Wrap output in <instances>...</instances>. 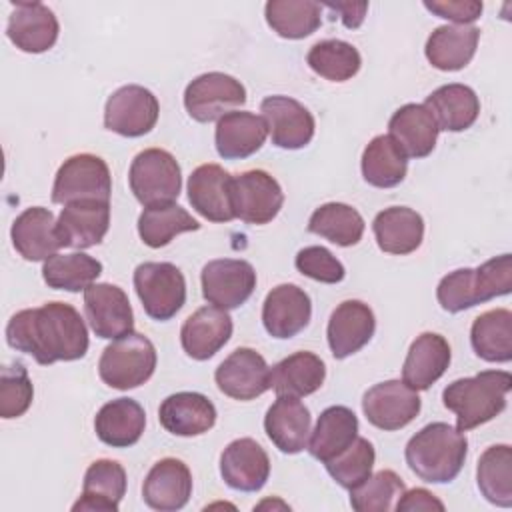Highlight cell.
<instances>
[{
  "label": "cell",
  "mask_w": 512,
  "mask_h": 512,
  "mask_svg": "<svg viewBox=\"0 0 512 512\" xmlns=\"http://www.w3.org/2000/svg\"><path fill=\"white\" fill-rule=\"evenodd\" d=\"M6 342L48 366L80 360L88 352V330L72 304L54 300L16 312L6 324Z\"/></svg>",
  "instance_id": "obj_1"
},
{
  "label": "cell",
  "mask_w": 512,
  "mask_h": 512,
  "mask_svg": "<svg viewBox=\"0 0 512 512\" xmlns=\"http://www.w3.org/2000/svg\"><path fill=\"white\" fill-rule=\"evenodd\" d=\"M466 454L468 440L464 432L446 422L426 424L404 448L408 468L430 484L452 482L460 474Z\"/></svg>",
  "instance_id": "obj_2"
},
{
  "label": "cell",
  "mask_w": 512,
  "mask_h": 512,
  "mask_svg": "<svg viewBox=\"0 0 512 512\" xmlns=\"http://www.w3.org/2000/svg\"><path fill=\"white\" fill-rule=\"evenodd\" d=\"M510 388V372L482 370L474 376L450 382L442 390V402L456 414V428L460 432H468L504 412Z\"/></svg>",
  "instance_id": "obj_3"
},
{
  "label": "cell",
  "mask_w": 512,
  "mask_h": 512,
  "mask_svg": "<svg viewBox=\"0 0 512 512\" xmlns=\"http://www.w3.org/2000/svg\"><path fill=\"white\" fill-rule=\"evenodd\" d=\"M512 290V256L500 254L478 268H458L448 272L436 288L438 304L446 312H462Z\"/></svg>",
  "instance_id": "obj_4"
},
{
  "label": "cell",
  "mask_w": 512,
  "mask_h": 512,
  "mask_svg": "<svg viewBox=\"0 0 512 512\" xmlns=\"http://www.w3.org/2000/svg\"><path fill=\"white\" fill-rule=\"evenodd\" d=\"M156 348L148 336L128 332L102 350L98 360L100 380L116 390L142 386L156 370Z\"/></svg>",
  "instance_id": "obj_5"
},
{
  "label": "cell",
  "mask_w": 512,
  "mask_h": 512,
  "mask_svg": "<svg viewBox=\"0 0 512 512\" xmlns=\"http://www.w3.org/2000/svg\"><path fill=\"white\" fill-rule=\"evenodd\" d=\"M128 184L136 200L146 208L174 204L182 188L180 164L168 150L146 148L134 156Z\"/></svg>",
  "instance_id": "obj_6"
},
{
  "label": "cell",
  "mask_w": 512,
  "mask_h": 512,
  "mask_svg": "<svg viewBox=\"0 0 512 512\" xmlns=\"http://www.w3.org/2000/svg\"><path fill=\"white\" fill-rule=\"evenodd\" d=\"M134 290L144 312L158 322L174 318L186 302V280L172 262H142L134 270Z\"/></svg>",
  "instance_id": "obj_7"
},
{
  "label": "cell",
  "mask_w": 512,
  "mask_h": 512,
  "mask_svg": "<svg viewBox=\"0 0 512 512\" xmlns=\"http://www.w3.org/2000/svg\"><path fill=\"white\" fill-rule=\"evenodd\" d=\"M112 176L108 164L96 154H74L62 162L52 184V202L70 204L80 200L110 202Z\"/></svg>",
  "instance_id": "obj_8"
},
{
  "label": "cell",
  "mask_w": 512,
  "mask_h": 512,
  "mask_svg": "<svg viewBox=\"0 0 512 512\" xmlns=\"http://www.w3.org/2000/svg\"><path fill=\"white\" fill-rule=\"evenodd\" d=\"M244 102V84L224 72L200 74L184 90V108L196 122L220 120Z\"/></svg>",
  "instance_id": "obj_9"
},
{
  "label": "cell",
  "mask_w": 512,
  "mask_h": 512,
  "mask_svg": "<svg viewBox=\"0 0 512 512\" xmlns=\"http://www.w3.org/2000/svg\"><path fill=\"white\" fill-rule=\"evenodd\" d=\"M160 114L158 98L140 84H126L114 90L104 106V128L126 138L148 134Z\"/></svg>",
  "instance_id": "obj_10"
},
{
  "label": "cell",
  "mask_w": 512,
  "mask_h": 512,
  "mask_svg": "<svg viewBox=\"0 0 512 512\" xmlns=\"http://www.w3.org/2000/svg\"><path fill=\"white\" fill-rule=\"evenodd\" d=\"M284 204V192L266 170H246L232 176V210L246 224L272 222Z\"/></svg>",
  "instance_id": "obj_11"
},
{
  "label": "cell",
  "mask_w": 512,
  "mask_h": 512,
  "mask_svg": "<svg viewBox=\"0 0 512 512\" xmlns=\"http://www.w3.org/2000/svg\"><path fill=\"white\" fill-rule=\"evenodd\" d=\"M422 408V400L414 388L402 380H386L368 388L362 396V412L366 420L386 432L408 426Z\"/></svg>",
  "instance_id": "obj_12"
},
{
  "label": "cell",
  "mask_w": 512,
  "mask_h": 512,
  "mask_svg": "<svg viewBox=\"0 0 512 512\" xmlns=\"http://www.w3.org/2000/svg\"><path fill=\"white\" fill-rule=\"evenodd\" d=\"M202 296L222 310L240 308L256 288L254 266L246 260H210L200 274Z\"/></svg>",
  "instance_id": "obj_13"
},
{
  "label": "cell",
  "mask_w": 512,
  "mask_h": 512,
  "mask_svg": "<svg viewBox=\"0 0 512 512\" xmlns=\"http://www.w3.org/2000/svg\"><path fill=\"white\" fill-rule=\"evenodd\" d=\"M84 314L98 338L116 340L134 330V312L128 294L116 284H90L84 290Z\"/></svg>",
  "instance_id": "obj_14"
},
{
  "label": "cell",
  "mask_w": 512,
  "mask_h": 512,
  "mask_svg": "<svg viewBox=\"0 0 512 512\" xmlns=\"http://www.w3.org/2000/svg\"><path fill=\"white\" fill-rule=\"evenodd\" d=\"M214 380L222 394L248 402L270 390V366L262 354L244 346L220 362Z\"/></svg>",
  "instance_id": "obj_15"
},
{
  "label": "cell",
  "mask_w": 512,
  "mask_h": 512,
  "mask_svg": "<svg viewBox=\"0 0 512 512\" xmlns=\"http://www.w3.org/2000/svg\"><path fill=\"white\" fill-rule=\"evenodd\" d=\"M272 144L284 150H300L314 138L316 122L312 112L290 96H268L260 102Z\"/></svg>",
  "instance_id": "obj_16"
},
{
  "label": "cell",
  "mask_w": 512,
  "mask_h": 512,
  "mask_svg": "<svg viewBox=\"0 0 512 512\" xmlns=\"http://www.w3.org/2000/svg\"><path fill=\"white\" fill-rule=\"evenodd\" d=\"M12 14L8 16L6 36L10 42L28 54H40L50 50L60 32L58 18L42 2H16L12 0Z\"/></svg>",
  "instance_id": "obj_17"
},
{
  "label": "cell",
  "mask_w": 512,
  "mask_h": 512,
  "mask_svg": "<svg viewBox=\"0 0 512 512\" xmlns=\"http://www.w3.org/2000/svg\"><path fill=\"white\" fill-rule=\"evenodd\" d=\"M110 226V202L80 200L64 204L58 220L56 234L62 248L84 250L104 240Z\"/></svg>",
  "instance_id": "obj_18"
},
{
  "label": "cell",
  "mask_w": 512,
  "mask_h": 512,
  "mask_svg": "<svg viewBox=\"0 0 512 512\" xmlns=\"http://www.w3.org/2000/svg\"><path fill=\"white\" fill-rule=\"evenodd\" d=\"M376 330L372 308L362 300L340 302L328 320L326 336L330 352L336 360H344L364 348Z\"/></svg>",
  "instance_id": "obj_19"
},
{
  "label": "cell",
  "mask_w": 512,
  "mask_h": 512,
  "mask_svg": "<svg viewBox=\"0 0 512 512\" xmlns=\"http://www.w3.org/2000/svg\"><path fill=\"white\" fill-rule=\"evenodd\" d=\"M312 318L310 296L296 284H278L262 304V324L272 338L286 340L302 332Z\"/></svg>",
  "instance_id": "obj_20"
},
{
  "label": "cell",
  "mask_w": 512,
  "mask_h": 512,
  "mask_svg": "<svg viewBox=\"0 0 512 512\" xmlns=\"http://www.w3.org/2000/svg\"><path fill=\"white\" fill-rule=\"evenodd\" d=\"M220 476L238 492H258L270 476V458L254 438L232 440L220 454Z\"/></svg>",
  "instance_id": "obj_21"
},
{
  "label": "cell",
  "mask_w": 512,
  "mask_h": 512,
  "mask_svg": "<svg viewBox=\"0 0 512 512\" xmlns=\"http://www.w3.org/2000/svg\"><path fill=\"white\" fill-rule=\"evenodd\" d=\"M188 202L210 222L234 220L232 176L218 164H200L188 178Z\"/></svg>",
  "instance_id": "obj_22"
},
{
  "label": "cell",
  "mask_w": 512,
  "mask_h": 512,
  "mask_svg": "<svg viewBox=\"0 0 512 512\" xmlns=\"http://www.w3.org/2000/svg\"><path fill=\"white\" fill-rule=\"evenodd\" d=\"M192 496V472L178 458L158 460L144 478L142 500L152 510L176 512Z\"/></svg>",
  "instance_id": "obj_23"
},
{
  "label": "cell",
  "mask_w": 512,
  "mask_h": 512,
  "mask_svg": "<svg viewBox=\"0 0 512 512\" xmlns=\"http://www.w3.org/2000/svg\"><path fill=\"white\" fill-rule=\"evenodd\" d=\"M16 252L28 262L48 260L62 248L56 234V218L44 206H30L16 216L10 228Z\"/></svg>",
  "instance_id": "obj_24"
},
{
  "label": "cell",
  "mask_w": 512,
  "mask_h": 512,
  "mask_svg": "<svg viewBox=\"0 0 512 512\" xmlns=\"http://www.w3.org/2000/svg\"><path fill=\"white\" fill-rule=\"evenodd\" d=\"M232 318L218 306H202L180 328V344L192 360L212 358L232 336Z\"/></svg>",
  "instance_id": "obj_25"
},
{
  "label": "cell",
  "mask_w": 512,
  "mask_h": 512,
  "mask_svg": "<svg viewBox=\"0 0 512 512\" xmlns=\"http://www.w3.org/2000/svg\"><path fill=\"white\" fill-rule=\"evenodd\" d=\"M450 360L448 340L436 332H422L408 348L402 364V382L416 392L428 390L448 370Z\"/></svg>",
  "instance_id": "obj_26"
},
{
  "label": "cell",
  "mask_w": 512,
  "mask_h": 512,
  "mask_svg": "<svg viewBox=\"0 0 512 512\" xmlns=\"http://www.w3.org/2000/svg\"><path fill=\"white\" fill-rule=\"evenodd\" d=\"M216 406L200 392H176L162 400L158 420L174 436H200L216 424Z\"/></svg>",
  "instance_id": "obj_27"
},
{
  "label": "cell",
  "mask_w": 512,
  "mask_h": 512,
  "mask_svg": "<svg viewBox=\"0 0 512 512\" xmlns=\"http://www.w3.org/2000/svg\"><path fill=\"white\" fill-rule=\"evenodd\" d=\"M126 494V470L120 462L100 458L94 460L82 482V494L74 502L72 510L90 512H116Z\"/></svg>",
  "instance_id": "obj_28"
},
{
  "label": "cell",
  "mask_w": 512,
  "mask_h": 512,
  "mask_svg": "<svg viewBox=\"0 0 512 512\" xmlns=\"http://www.w3.org/2000/svg\"><path fill=\"white\" fill-rule=\"evenodd\" d=\"M270 442L284 454H298L308 446L310 410L292 396H278L264 416Z\"/></svg>",
  "instance_id": "obj_29"
},
{
  "label": "cell",
  "mask_w": 512,
  "mask_h": 512,
  "mask_svg": "<svg viewBox=\"0 0 512 512\" xmlns=\"http://www.w3.org/2000/svg\"><path fill=\"white\" fill-rule=\"evenodd\" d=\"M266 120L254 112H228L216 122V152L224 160H242L256 154L266 142Z\"/></svg>",
  "instance_id": "obj_30"
},
{
  "label": "cell",
  "mask_w": 512,
  "mask_h": 512,
  "mask_svg": "<svg viewBox=\"0 0 512 512\" xmlns=\"http://www.w3.org/2000/svg\"><path fill=\"white\" fill-rule=\"evenodd\" d=\"M480 40V28L472 24H444L432 30L424 54L442 72H456L470 64Z\"/></svg>",
  "instance_id": "obj_31"
},
{
  "label": "cell",
  "mask_w": 512,
  "mask_h": 512,
  "mask_svg": "<svg viewBox=\"0 0 512 512\" xmlns=\"http://www.w3.org/2000/svg\"><path fill=\"white\" fill-rule=\"evenodd\" d=\"M372 232L382 252L404 256L420 248L424 218L408 206H390L374 216Z\"/></svg>",
  "instance_id": "obj_32"
},
{
  "label": "cell",
  "mask_w": 512,
  "mask_h": 512,
  "mask_svg": "<svg viewBox=\"0 0 512 512\" xmlns=\"http://www.w3.org/2000/svg\"><path fill=\"white\" fill-rule=\"evenodd\" d=\"M438 124L424 104H404L388 120V136L408 158H426L438 138Z\"/></svg>",
  "instance_id": "obj_33"
},
{
  "label": "cell",
  "mask_w": 512,
  "mask_h": 512,
  "mask_svg": "<svg viewBox=\"0 0 512 512\" xmlns=\"http://www.w3.org/2000/svg\"><path fill=\"white\" fill-rule=\"evenodd\" d=\"M326 364L308 350L294 352L270 368V388L278 396H310L324 384Z\"/></svg>",
  "instance_id": "obj_34"
},
{
  "label": "cell",
  "mask_w": 512,
  "mask_h": 512,
  "mask_svg": "<svg viewBox=\"0 0 512 512\" xmlns=\"http://www.w3.org/2000/svg\"><path fill=\"white\" fill-rule=\"evenodd\" d=\"M146 426L144 408L132 398H116L106 402L96 418L94 432L100 442L112 448H128L136 444Z\"/></svg>",
  "instance_id": "obj_35"
},
{
  "label": "cell",
  "mask_w": 512,
  "mask_h": 512,
  "mask_svg": "<svg viewBox=\"0 0 512 512\" xmlns=\"http://www.w3.org/2000/svg\"><path fill=\"white\" fill-rule=\"evenodd\" d=\"M424 106L434 116L438 130L446 132L468 130L480 114V100L476 92L470 86L458 82L436 88L426 96Z\"/></svg>",
  "instance_id": "obj_36"
},
{
  "label": "cell",
  "mask_w": 512,
  "mask_h": 512,
  "mask_svg": "<svg viewBox=\"0 0 512 512\" xmlns=\"http://www.w3.org/2000/svg\"><path fill=\"white\" fill-rule=\"evenodd\" d=\"M358 436V418L348 406H328L316 420L314 430L308 438L310 454L328 462L346 450Z\"/></svg>",
  "instance_id": "obj_37"
},
{
  "label": "cell",
  "mask_w": 512,
  "mask_h": 512,
  "mask_svg": "<svg viewBox=\"0 0 512 512\" xmlns=\"http://www.w3.org/2000/svg\"><path fill=\"white\" fill-rule=\"evenodd\" d=\"M362 176L374 188H394L408 172V156L388 134L374 136L362 152Z\"/></svg>",
  "instance_id": "obj_38"
},
{
  "label": "cell",
  "mask_w": 512,
  "mask_h": 512,
  "mask_svg": "<svg viewBox=\"0 0 512 512\" xmlns=\"http://www.w3.org/2000/svg\"><path fill=\"white\" fill-rule=\"evenodd\" d=\"M470 344L478 358L486 362L512 360V312L494 308L482 312L470 328Z\"/></svg>",
  "instance_id": "obj_39"
},
{
  "label": "cell",
  "mask_w": 512,
  "mask_h": 512,
  "mask_svg": "<svg viewBox=\"0 0 512 512\" xmlns=\"http://www.w3.org/2000/svg\"><path fill=\"white\" fill-rule=\"evenodd\" d=\"M364 226L362 214L344 202H326L318 206L308 220V232L342 248L358 244L362 240Z\"/></svg>",
  "instance_id": "obj_40"
},
{
  "label": "cell",
  "mask_w": 512,
  "mask_h": 512,
  "mask_svg": "<svg viewBox=\"0 0 512 512\" xmlns=\"http://www.w3.org/2000/svg\"><path fill=\"white\" fill-rule=\"evenodd\" d=\"M476 484L490 504L512 506V448L508 444H494L482 452L476 466Z\"/></svg>",
  "instance_id": "obj_41"
},
{
  "label": "cell",
  "mask_w": 512,
  "mask_h": 512,
  "mask_svg": "<svg viewBox=\"0 0 512 512\" xmlns=\"http://www.w3.org/2000/svg\"><path fill=\"white\" fill-rule=\"evenodd\" d=\"M268 26L282 38L300 40L322 24V4L312 0H270L264 6Z\"/></svg>",
  "instance_id": "obj_42"
},
{
  "label": "cell",
  "mask_w": 512,
  "mask_h": 512,
  "mask_svg": "<svg viewBox=\"0 0 512 512\" xmlns=\"http://www.w3.org/2000/svg\"><path fill=\"white\" fill-rule=\"evenodd\" d=\"M102 274V262L84 252L54 254L44 260L42 278L54 290H86Z\"/></svg>",
  "instance_id": "obj_43"
},
{
  "label": "cell",
  "mask_w": 512,
  "mask_h": 512,
  "mask_svg": "<svg viewBox=\"0 0 512 512\" xmlns=\"http://www.w3.org/2000/svg\"><path fill=\"white\" fill-rule=\"evenodd\" d=\"M306 64L310 66L312 72L330 82H346L358 74L362 66V56L358 48L350 42L328 38L316 42L308 50Z\"/></svg>",
  "instance_id": "obj_44"
},
{
  "label": "cell",
  "mask_w": 512,
  "mask_h": 512,
  "mask_svg": "<svg viewBox=\"0 0 512 512\" xmlns=\"http://www.w3.org/2000/svg\"><path fill=\"white\" fill-rule=\"evenodd\" d=\"M198 220L192 218L182 206L178 204H164L144 208L138 216V234L142 242L150 248H162L172 242L174 236L182 232L198 230Z\"/></svg>",
  "instance_id": "obj_45"
},
{
  "label": "cell",
  "mask_w": 512,
  "mask_h": 512,
  "mask_svg": "<svg viewBox=\"0 0 512 512\" xmlns=\"http://www.w3.org/2000/svg\"><path fill=\"white\" fill-rule=\"evenodd\" d=\"M406 486L394 470H378L350 490V506L356 512L394 510Z\"/></svg>",
  "instance_id": "obj_46"
},
{
  "label": "cell",
  "mask_w": 512,
  "mask_h": 512,
  "mask_svg": "<svg viewBox=\"0 0 512 512\" xmlns=\"http://www.w3.org/2000/svg\"><path fill=\"white\" fill-rule=\"evenodd\" d=\"M374 460L376 452L372 442L368 438L356 436V440L346 450L324 462V466L342 488L352 490L372 474Z\"/></svg>",
  "instance_id": "obj_47"
},
{
  "label": "cell",
  "mask_w": 512,
  "mask_h": 512,
  "mask_svg": "<svg viewBox=\"0 0 512 512\" xmlns=\"http://www.w3.org/2000/svg\"><path fill=\"white\" fill-rule=\"evenodd\" d=\"M34 398V386L28 370L20 362L2 366L0 370V416L4 420L22 416Z\"/></svg>",
  "instance_id": "obj_48"
},
{
  "label": "cell",
  "mask_w": 512,
  "mask_h": 512,
  "mask_svg": "<svg viewBox=\"0 0 512 512\" xmlns=\"http://www.w3.org/2000/svg\"><path fill=\"white\" fill-rule=\"evenodd\" d=\"M296 270L316 282L336 284L346 276L344 264L324 246H306L294 258Z\"/></svg>",
  "instance_id": "obj_49"
},
{
  "label": "cell",
  "mask_w": 512,
  "mask_h": 512,
  "mask_svg": "<svg viewBox=\"0 0 512 512\" xmlns=\"http://www.w3.org/2000/svg\"><path fill=\"white\" fill-rule=\"evenodd\" d=\"M424 8L432 14L452 20L454 24H472L482 14V2L478 0H444V2H424Z\"/></svg>",
  "instance_id": "obj_50"
},
{
  "label": "cell",
  "mask_w": 512,
  "mask_h": 512,
  "mask_svg": "<svg viewBox=\"0 0 512 512\" xmlns=\"http://www.w3.org/2000/svg\"><path fill=\"white\" fill-rule=\"evenodd\" d=\"M394 510L398 512H414V510H444V502L438 500L432 492H428L426 488H412V490H404V494L398 498Z\"/></svg>",
  "instance_id": "obj_51"
},
{
  "label": "cell",
  "mask_w": 512,
  "mask_h": 512,
  "mask_svg": "<svg viewBox=\"0 0 512 512\" xmlns=\"http://www.w3.org/2000/svg\"><path fill=\"white\" fill-rule=\"evenodd\" d=\"M324 6L338 12L342 24L350 30L358 28L368 12V2H326Z\"/></svg>",
  "instance_id": "obj_52"
}]
</instances>
